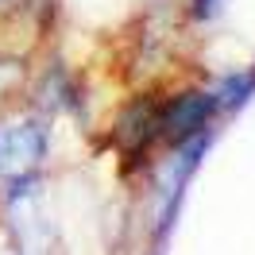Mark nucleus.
<instances>
[{
	"label": "nucleus",
	"instance_id": "obj_1",
	"mask_svg": "<svg viewBox=\"0 0 255 255\" xmlns=\"http://www.w3.org/2000/svg\"><path fill=\"white\" fill-rule=\"evenodd\" d=\"M221 112V105H217V93L213 89H193V93H182L174 97V105L162 112L159 120V135H166L170 143H186V139H193V135H201V131H209V124H213V116Z\"/></svg>",
	"mask_w": 255,
	"mask_h": 255
},
{
	"label": "nucleus",
	"instance_id": "obj_2",
	"mask_svg": "<svg viewBox=\"0 0 255 255\" xmlns=\"http://www.w3.org/2000/svg\"><path fill=\"white\" fill-rule=\"evenodd\" d=\"M47 155V131L39 124H16L0 131V166L19 170L27 162H39Z\"/></svg>",
	"mask_w": 255,
	"mask_h": 255
},
{
	"label": "nucleus",
	"instance_id": "obj_3",
	"mask_svg": "<svg viewBox=\"0 0 255 255\" xmlns=\"http://www.w3.org/2000/svg\"><path fill=\"white\" fill-rule=\"evenodd\" d=\"M159 120H162V112L155 109L151 101H135V105L124 112L120 128H116V139H120L128 151H143V147L159 135Z\"/></svg>",
	"mask_w": 255,
	"mask_h": 255
},
{
	"label": "nucleus",
	"instance_id": "obj_4",
	"mask_svg": "<svg viewBox=\"0 0 255 255\" xmlns=\"http://www.w3.org/2000/svg\"><path fill=\"white\" fill-rule=\"evenodd\" d=\"M213 93H217L221 112H236V109H244V105L255 97V74H228Z\"/></svg>",
	"mask_w": 255,
	"mask_h": 255
},
{
	"label": "nucleus",
	"instance_id": "obj_5",
	"mask_svg": "<svg viewBox=\"0 0 255 255\" xmlns=\"http://www.w3.org/2000/svg\"><path fill=\"white\" fill-rule=\"evenodd\" d=\"M190 4H193V8H190L193 19H205V23H209V19L221 16V4H224V0H190Z\"/></svg>",
	"mask_w": 255,
	"mask_h": 255
}]
</instances>
